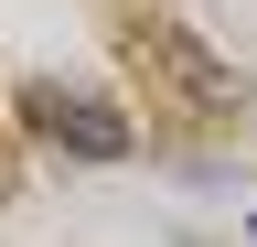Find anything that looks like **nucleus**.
Segmentation results:
<instances>
[{
	"label": "nucleus",
	"instance_id": "nucleus-1",
	"mask_svg": "<svg viewBox=\"0 0 257 247\" xmlns=\"http://www.w3.org/2000/svg\"><path fill=\"white\" fill-rule=\"evenodd\" d=\"M22 118H32V140L75 150V161H128V150H140V129H128L96 86H64V75H32L22 86Z\"/></svg>",
	"mask_w": 257,
	"mask_h": 247
},
{
	"label": "nucleus",
	"instance_id": "nucleus-2",
	"mask_svg": "<svg viewBox=\"0 0 257 247\" xmlns=\"http://www.w3.org/2000/svg\"><path fill=\"white\" fill-rule=\"evenodd\" d=\"M140 54H161V75H172V97H182V108H204V118H236V108H246V75H236V65H214V54L193 43L172 11H140Z\"/></svg>",
	"mask_w": 257,
	"mask_h": 247
},
{
	"label": "nucleus",
	"instance_id": "nucleus-3",
	"mask_svg": "<svg viewBox=\"0 0 257 247\" xmlns=\"http://www.w3.org/2000/svg\"><path fill=\"white\" fill-rule=\"evenodd\" d=\"M246 236H257V215H246Z\"/></svg>",
	"mask_w": 257,
	"mask_h": 247
}]
</instances>
